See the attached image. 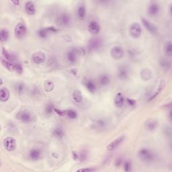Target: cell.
Returning a JSON list of instances; mask_svg holds the SVG:
<instances>
[{
    "label": "cell",
    "mask_w": 172,
    "mask_h": 172,
    "mask_svg": "<svg viewBox=\"0 0 172 172\" xmlns=\"http://www.w3.org/2000/svg\"><path fill=\"white\" fill-rule=\"evenodd\" d=\"M138 156L141 160L145 163H151L155 161L156 155L150 149L147 147H143L138 151Z\"/></svg>",
    "instance_id": "6da1fadb"
},
{
    "label": "cell",
    "mask_w": 172,
    "mask_h": 172,
    "mask_svg": "<svg viewBox=\"0 0 172 172\" xmlns=\"http://www.w3.org/2000/svg\"><path fill=\"white\" fill-rule=\"evenodd\" d=\"M71 21V15L67 12H63L60 14L57 18L56 22L58 26L61 27H65L69 25Z\"/></svg>",
    "instance_id": "7a4b0ae2"
},
{
    "label": "cell",
    "mask_w": 172,
    "mask_h": 172,
    "mask_svg": "<svg viewBox=\"0 0 172 172\" xmlns=\"http://www.w3.org/2000/svg\"><path fill=\"white\" fill-rule=\"evenodd\" d=\"M103 44V41L100 37L94 38V39H90L87 45V48H88L89 51L92 52L98 51V49H100Z\"/></svg>",
    "instance_id": "3957f363"
},
{
    "label": "cell",
    "mask_w": 172,
    "mask_h": 172,
    "mask_svg": "<svg viewBox=\"0 0 172 172\" xmlns=\"http://www.w3.org/2000/svg\"><path fill=\"white\" fill-rule=\"evenodd\" d=\"M129 33L134 39H139L142 33V28L139 23L133 22L130 25Z\"/></svg>",
    "instance_id": "277c9868"
},
{
    "label": "cell",
    "mask_w": 172,
    "mask_h": 172,
    "mask_svg": "<svg viewBox=\"0 0 172 172\" xmlns=\"http://www.w3.org/2000/svg\"><path fill=\"white\" fill-rule=\"evenodd\" d=\"M26 32H27V29H26L25 24L23 22L18 23L14 28V34L17 39H20L24 38Z\"/></svg>",
    "instance_id": "5b68a950"
},
{
    "label": "cell",
    "mask_w": 172,
    "mask_h": 172,
    "mask_svg": "<svg viewBox=\"0 0 172 172\" xmlns=\"http://www.w3.org/2000/svg\"><path fill=\"white\" fill-rule=\"evenodd\" d=\"M17 118L19 120L24 122V123H30L33 120L32 114L27 110H23L17 114Z\"/></svg>",
    "instance_id": "8992f818"
},
{
    "label": "cell",
    "mask_w": 172,
    "mask_h": 172,
    "mask_svg": "<svg viewBox=\"0 0 172 172\" xmlns=\"http://www.w3.org/2000/svg\"><path fill=\"white\" fill-rule=\"evenodd\" d=\"M110 55H111L113 59L119 60L124 57V52L122 47L119 45H115L112 47L111 50H110Z\"/></svg>",
    "instance_id": "52a82bcc"
},
{
    "label": "cell",
    "mask_w": 172,
    "mask_h": 172,
    "mask_svg": "<svg viewBox=\"0 0 172 172\" xmlns=\"http://www.w3.org/2000/svg\"><path fill=\"white\" fill-rule=\"evenodd\" d=\"M141 22H142L143 26L145 27L149 33L153 35H156L158 33V28L157 26L153 24V23L151 22L149 20H147L146 18H143L141 19Z\"/></svg>",
    "instance_id": "ba28073f"
},
{
    "label": "cell",
    "mask_w": 172,
    "mask_h": 172,
    "mask_svg": "<svg viewBox=\"0 0 172 172\" xmlns=\"http://www.w3.org/2000/svg\"><path fill=\"white\" fill-rule=\"evenodd\" d=\"M3 146L7 151H13L16 147V141L12 136H7L3 140Z\"/></svg>",
    "instance_id": "9c48e42d"
},
{
    "label": "cell",
    "mask_w": 172,
    "mask_h": 172,
    "mask_svg": "<svg viewBox=\"0 0 172 172\" xmlns=\"http://www.w3.org/2000/svg\"><path fill=\"white\" fill-rule=\"evenodd\" d=\"M125 139V136L122 135L118 138L115 139L111 141L106 147V149L109 151H112L114 150H115L117 147H118L120 145L123 143V141Z\"/></svg>",
    "instance_id": "30bf717a"
},
{
    "label": "cell",
    "mask_w": 172,
    "mask_h": 172,
    "mask_svg": "<svg viewBox=\"0 0 172 172\" xmlns=\"http://www.w3.org/2000/svg\"><path fill=\"white\" fill-rule=\"evenodd\" d=\"M78 52L75 49H71L66 53V60L69 64H75L78 61Z\"/></svg>",
    "instance_id": "8fae6325"
},
{
    "label": "cell",
    "mask_w": 172,
    "mask_h": 172,
    "mask_svg": "<svg viewBox=\"0 0 172 172\" xmlns=\"http://www.w3.org/2000/svg\"><path fill=\"white\" fill-rule=\"evenodd\" d=\"M117 75H118V78L122 80L127 79L129 76L128 67L126 65L120 66L118 69Z\"/></svg>",
    "instance_id": "7c38bea8"
},
{
    "label": "cell",
    "mask_w": 172,
    "mask_h": 172,
    "mask_svg": "<svg viewBox=\"0 0 172 172\" xmlns=\"http://www.w3.org/2000/svg\"><path fill=\"white\" fill-rule=\"evenodd\" d=\"M87 28H88V31L94 35H97L100 31V26L95 20H91L89 23Z\"/></svg>",
    "instance_id": "4fadbf2b"
},
{
    "label": "cell",
    "mask_w": 172,
    "mask_h": 172,
    "mask_svg": "<svg viewBox=\"0 0 172 172\" xmlns=\"http://www.w3.org/2000/svg\"><path fill=\"white\" fill-rule=\"evenodd\" d=\"M32 59L35 64H42L46 60V55L44 52L40 51L34 52L32 57Z\"/></svg>",
    "instance_id": "5bb4252c"
},
{
    "label": "cell",
    "mask_w": 172,
    "mask_h": 172,
    "mask_svg": "<svg viewBox=\"0 0 172 172\" xmlns=\"http://www.w3.org/2000/svg\"><path fill=\"white\" fill-rule=\"evenodd\" d=\"M29 158L32 161H38L42 157V151L40 149L33 148L29 152Z\"/></svg>",
    "instance_id": "9a60e30c"
},
{
    "label": "cell",
    "mask_w": 172,
    "mask_h": 172,
    "mask_svg": "<svg viewBox=\"0 0 172 172\" xmlns=\"http://www.w3.org/2000/svg\"><path fill=\"white\" fill-rule=\"evenodd\" d=\"M160 11L159 5L157 2H151L148 7V12L152 16H155Z\"/></svg>",
    "instance_id": "2e32d148"
},
{
    "label": "cell",
    "mask_w": 172,
    "mask_h": 172,
    "mask_svg": "<svg viewBox=\"0 0 172 172\" xmlns=\"http://www.w3.org/2000/svg\"><path fill=\"white\" fill-rule=\"evenodd\" d=\"M1 62L7 69H8L10 71H16V63H17V61L16 62H11V61L7 60L2 57Z\"/></svg>",
    "instance_id": "e0dca14e"
},
{
    "label": "cell",
    "mask_w": 172,
    "mask_h": 172,
    "mask_svg": "<svg viewBox=\"0 0 172 172\" xmlns=\"http://www.w3.org/2000/svg\"><path fill=\"white\" fill-rule=\"evenodd\" d=\"M158 126V122L157 120L151 118V119L148 120L145 123V127L146 128L147 131H154Z\"/></svg>",
    "instance_id": "ac0fdd59"
},
{
    "label": "cell",
    "mask_w": 172,
    "mask_h": 172,
    "mask_svg": "<svg viewBox=\"0 0 172 172\" xmlns=\"http://www.w3.org/2000/svg\"><path fill=\"white\" fill-rule=\"evenodd\" d=\"M125 102L124 95L122 93H117L114 97V104L118 108H121L124 105Z\"/></svg>",
    "instance_id": "d6986e66"
},
{
    "label": "cell",
    "mask_w": 172,
    "mask_h": 172,
    "mask_svg": "<svg viewBox=\"0 0 172 172\" xmlns=\"http://www.w3.org/2000/svg\"><path fill=\"white\" fill-rule=\"evenodd\" d=\"M84 85H85V87H86L87 90L91 93H94L97 90V86L92 79H86L85 82H84Z\"/></svg>",
    "instance_id": "ffe728a7"
},
{
    "label": "cell",
    "mask_w": 172,
    "mask_h": 172,
    "mask_svg": "<svg viewBox=\"0 0 172 172\" xmlns=\"http://www.w3.org/2000/svg\"><path fill=\"white\" fill-rule=\"evenodd\" d=\"M98 83L101 86H106L110 83V77L108 74L103 73L98 78Z\"/></svg>",
    "instance_id": "44dd1931"
},
{
    "label": "cell",
    "mask_w": 172,
    "mask_h": 172,
    "mask_svg": "<svg viewBox=\"0 0 172 172\" xmlns=\"http://www.w3.org/2000/svg\"><path fill=\"white\" fill-rule=\"evenodd\" d=\"M152 75H153L152 71H151V69H149L148 68L143 69L141 71V78H142L144 81H148V80L151 79Z\"/></svg>",
    "instance_id": "7402d4cb"
},
{
    "label": "cell",
    "mask_w": 172,
    "mask_h": 172,
    "mask_svg": "<svg viewBox=\"0 0 172 172\" xmlns=\"http://www.w3.org/2000/svg\"><path fill=\"white\" fill-rule=\"evenodd\" d=\"M25 10L26 11L29 15H33L36 12V7L34 2L28 1L25 4Z\"/></svg>",
    "instance_id": "603a6c76"
},
{
    "label": "cell",
    "mask_w": 172,
    "mask_h": 172,
    "mask_svg": "<svg viewBox=\"0 0 172 172\" xmlns=\"http://www.w3.org/2000/svg\"><path fill=\"white\" fill-rule=\"evenodd\" d=\"M10 98V91L6 87H2L0 90V100L7 102Z\"/></svg>",
    "instance_id": "cb8c5ba5"
},
{
    "label": "cell",
    "mask_w": 172,
    "mask_h": 172,
    "mask_svg": "<svg viewBox=\"0 0 172 172\" xmlns=\"http://www.w3.org/2000/svg\"><path fill=\"white\" fill-rule=\"evenodd\" d=\"M52 135L53 136L55 137V138L58 139H61L64 136L65 132L63 131V128H61L59 127H56V128L53 129V131L52 132Z\"/></svg>",
    "instance_id": "d4e9b609"
},
{
    "label": "cell",
    "mask_w": 172,
    "mask_h": 172,
    "mask_svg": "<svg viewBox=\"0 0 172 172\" xmlns=\"http://www.w3.org/2000/svg\"><path fill=\"white\" fill-rule=\"evenodd\" d=\"M2 57H3L4 59L8 60L10 61H11V62H16V58H15V57L7 51L5 48H3V47L2 48Z\"/></svg>",
    "instance_id": "484cf974"
},
{
    "label": "cell",
    "mask_w": 172,
    "mask_h": 172,
    "mask_svg": "<svg viewBox=\"0 0 172 172\" xmlns=\"http://www.w3.org/2000/svg\"><path fill=\"white\" fill-rule=\"evenodd\" d=\"M73 99L74 102H75L78 104H79V103L82 102L83 101V95L81 91H80L79 90H75L73 91Z\"/></svg>",
    "instance_id": "4316f807"
},
{
    "label": "cell",
    "mask_w": 172,
    "mask_h": 172,
    "mask_svg": "<svg viewBox=\"0 0 172 172\" xmlns=\"http://www.w3.org/2000/svg\"><path fill=\"white\" fill-rule=\"evenodd\" d=\"M159 65L160 67L165 70H169L171 68V61L166 58H162L159 61Z\"/></svg>",
    "instance_id": "83f0119b"
},
{
    "label": "cell",
    "mask_w": 172,
    "mask_h": 172,
    "mask_svg": "<svg viewBox=\"0 0 172 172\" xmlns=\"http://www.w3.org/2000/svg\"><path fill=\"white\" fill-rule=\"evenodd\" d=\"M164 52L168 57L172 55V43L171 40L167 41L164 44Z\"/></svg>",
    "instance_id": "f1b7e54d"
},
{
    "label": "cell",
    "mask_w": 172,
    "mask_h": 172,
    "mask_svg": "<svg viewBox=\"0 0 172 172\" xmlns=\"http://www.w3.org/2000/svg\"><path fill=\"white\" fill-rule=\"evenodd\" d=\"M164 86H165V82H164V80H162V81H161V82L159 83V85L158 86L157 89V90L155 91V92L152 95V96L149 99V101L153 100L154 98H155L157 96V95L160 94V92L162 91V90L163 89Z\"/></svg>",
    "instance_id": "f546056e"
},
{
    "label": "cell",
    "mask_w": 172,
    "mask_h": 172,
    "mask_svg": "<svg viewBox=\"0 0 172 172\" xmlns=\"http://www.w3.org/2000/svg\"><path fill=\"white\" fill-rule=\"evenodd\" d=\"M77 14H78V18L80 19H83L86 17V10L85 6H84L83 4L79 5V6L78 7Z\"/></svg>",
    "instance_id": "4dcf8cb0"
},
{
    "label": "cell",
    "mask_w": 172,
    "mask_h": 172,
    "mask_svg": "<svg viewBox=\"0 0 172 172\" xmlns=\"http://www.w3.org/2000/svg\"><path fill=\"white\" fill-rule=\"evenodd\" d=\"M9 31L6 28H2L0 30V40L2 42H6L9 39Z\"/></svg>",
    "instance_id": "1f68e13d"
},
{
    "label": "cell",
    "mask_w": 172,
    "mask_h": 172,
    "mask_svg": "<svg viewBox=\"0 0 172 172\" xmlns=\"http://www.w3.org/2000/svg\"><path fill=\"white\" fill-rule=\"evenodd\" d=\"M44 87L45 91H47V92L52 91L55 87L54 82L51 81V80H47L44 83Z\"/></svg>",
    "instance_id": "d6a6232c"
},
{
    "label": "cell",
    "mask_w": 172,
    "mask_h": 172,
    "mask_svg": "<svg viewBox=\"0 0 172 172\" xmlns=\"http://www.w3.org/2000/svg\"><path fill=\"white\" fill-rule=\"evenodd\" d=\"M25 85L22 82H18L15 86V90H16L18 94H22L25 91Z\"/></svg>",
    "instance_id": "836d02e7"
},
{
    "label": "cell",
    "mask_w": 172,
    "mask_h": 172,
    "mask_svg": "<svg viewBox=\"0 0 172 172\" xmlns=\"http://www.w3.org/2000/svg\"><path fill=\"white\" fill-rule=\"evenodd\" d=\"M95 125H96V127L98 128H104L108 125V122H107L106 119H104V118H100V119H98L96 122H95Z\"/></svg>",
    "instance_id": "e575fe53"
},
{
    "label": "cell",
    "mask_w": 172,
    "mask_h": 172,
    "mask_svg": "<svg viewBox=\"0 0 172 172\" xmlns=\"http://www.w3.org/2000/svg\"><path fill=\"white\" fill-rule=\"evenodd\" d=\"M55 106L53 105L52 103H49V104H47V106H45L44 108V112L45 114L47 115H51V114H52L53 112H55Z\"/></svg>",
    "instance_id": "d590c367"
},
{
    "label": "cell",
    "mask_w": 172,
    "mask_h": 172,
    "mask_svg": "<svg viewBox=\"0 0 172 172\" xmlns=\"http://www.w3.org/2000/svg\"><path fill=\"white\" fill-rule=\"evenodd\" d=\"M65 114L69 118H70L71 120H74L78 117V113L74 110H67L65 111Z\"/></svg>",
    "instance_id": "8d00e7d4"
},
{
    "label": "cell",
    "mask_w": 172,
    "mask_h": 172,
    "mask_svg": "<svg viewBox=\"0 0 172 172\" xmlns=\"http://www.w3.org/2000/svg\"><path fill=\"white\" fill-rule=\"evenodd\" d=\"M37 34H38V36H39L40 38H41V39H44V38H47L50 33H49L47 28H44L40 29L39 31H38Z\"/></svg>",
    "instance_id": "74e56055"
},
{
    "label": "cell",
    "mask_w": 172,
    "mask_h": 172,
    "mask_svg": "<svg viewBox=\"0 0 172 172\" xmlns=\"http://www.w3.org/2000/svg\"><path fill=\"white\" fill-rule=\"evenodd\" d=\"M123 167L125 171H131L132 169V164L130 161H125L123 163Z\"/></svg>",
    "instance_id": "f35d334b"
},
{
    "label": "cell",
    "mask_w": 172,
    "mask_h": 172,
    "mask_svg": "<svg viewBox=\"0 0 172 172\" xmlns=\"http://www.w3.org/2000/svg\"><path fill=\"white\" fill-rule=\"evenodd\" d=\"M23 66L22 65V64L17 62L16 63V71L19 74H21L23 73Z\"/></svg>",
    "instance_id": "ab89813d"
},
{
    "label": "cell",
    "mask_w": 172,
    "mask_h": 172,
    "mask_svg": "<svg viewBox=\"0 0 172 172\" xmlns=\"http://www.w3.org/2000/svg\"><path fill=\"white\" fill-rule=\"evenodd\" d=\"M97 170L94 167H86V168H82V169L78 170L77 171H86V172H92L96 171Z\"/></svg>",
    "instance_id": "60d3db41"
},
{
    "label": "cell",
    "mask_w": 172,
    "mask_h": 172,
    "mask_svg": "<svg viewBox=\"0 0 172 172\" xmlns=\"http://www.w3.org/2000/svg\"><path fill=\"white\" fill-rule=\"evenodd\" d=\"M55 112L57 114H58L59 116H63L65 114V111H63V110H59L58 108H55Z\"/></svg>",
    "instance_id": "b9f144b4"
},
{
    "label": "cell",
    "mask_w": 172,
    "mask_h": 172,
    "mask_svg": "<svg viewBox=\"0 0 172 172\" xmlns=\"http://www.w3.org/2000/svg\"><path fill=\"white\" fill-rule=\"evenodd\" d=\"M122 163H123V162H122V158L121 157H118L115 161V166L118 167V166H120Z\"/></svg>",
    "instance_id": "7bdbcfd3"
},
{
    "label": "cell",
    "mask_w": 172,
    "mask_h": 172,
    "mask_svg": "<svg viewBox=\"0 0 172 172\" xmlns=\"http://www.w3.org/2000/svg\"><path fill=\"white\" fill-rule=\"evenodd\" d=\"M127 102L128 103V104L133 106L134 105H135V101L132 100V99H127Z\"/></svg>",
    "instance_id": "ee69618b"
},
{
    "label": "cell",
    "mask_w": 172,
    "mask_h": 172,
    "mask_svg": "<svg viewBox=\"0 0 172 172\" xmlns=\"http://www.w3.org/2000/svg\"><path fill=\"white\" fill-rule=\"evenodd\" d=\"M12 3H15V4H16V5H18V3H19V2L18 1H16H16H12Z\"/></svg>",
    "instance_id": "f6af8a7d"
}]
</instances>
